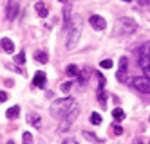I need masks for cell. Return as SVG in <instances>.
Instances as JSON below:
<instances>
[{"mask_svg": "<svg viewBox=\"0 0 150 144\" xmlns=\"http://www.w3.org/2000/svg\"><path fill=\"white\" fill-rule=\"evenodd\" d=\"M89 24H91L96 31H103V29L107 27L105 18H103V16H100V15H92V16L89 18Z\"/></svg>", "mask_w": 150, "mask_h": 144, "instance_id": "8992f818", "label": "cell"}, {"mask_svg": "<svg viewBox=\"0 0 150 144\" xmlns=\"http://www.w3.org/2000/svg\"><path fill=\"white\" fill-rule=\"evenodd\" d=\"M137 2H139V6H148L150 0H137Z\"/></svg>", "mask_w": 150, "mask_h": 144, "instance_id": "83f0119b", "label": "cell"}, {"mask_svg": "<svg viewBox=\"0 0 150 144\" xmlns=\"http://www.w3.org/2000/svg\"><path fill=\"white\" fill-rule=\"evenodd\" d=\"M91 123H92V124H101V115H100L98 112H94V114L91 115Z\"/></svg>", "mask_w": 150, "mask_h": 144, "instance_id": "e0dca14e", "label": "cell"}, {"mask_svg": "<svg viewBox=\"0 0 150 144\" xmlns=\"http://www.w3.org/2000/svg\"><path fill=\"white\" fill-rule=\"evenodd\" d=\"M15 61H16L18 65H24V61H25V54H24V52H18L16 56H15Z\"/></svg>", "mask_w": 150, "mask_h": 144, "instance_id": "d6986e66", "label": "cell"}, {"mask_svg": "<svg viewBox=\"0 0 150 144\" xmlns=\"http://www.w3.org/2000/svg\"><path fill=\"white\" fill-rule=\"evenodd\" d=\"M22 144H33V135L29 133V131H25L24 137H22Z\"/></svg>", "mask_w": 150, "mask_h": 144, "instance_id": "ac0fdd59", "label": "cell"}, {"mask_svg": "<svg viewBox=\"0 0 150 144\" xmlns=\"http://www.w3.org/2000/svg\"><path fill=\"white\" fill-rule=\"evenodd\" d=\"M100 67H101V69H112V60H103V61L100 63Z\"/></svg>", "mask_w": 150, "mask_h": 144, "instance_id": "7402d4cb", "label": "cell"}, {"mask_svg": "<svg viewBox=\"0 0 150 144\" xmlns=\"http://www.w3.org/2000/svg\"><path fill=\"white\" fill-rule=\"evenodd\" d=\"M83 135L87 137V139H91V140H94V142H101V140H103V139H98L94 133H89V131H83Z\"/></svg>", "mask_w": 150, "mask_h": 144, "instance_id": "44dd1931", "label": "cell"}, {"mask_svg": "<svg viewBox=\"0 0 150 144\" xmlns=\"http://www.w3.org/2000/svg\"><path fill=\"white\" fill-rule=\"evenodd\" d=\"M127 65H128V60H127L125 56H123V58H120V70H128Z\"/></svg>", "mask_w": 150, "mask_h": 144, "instance_id": "ffe728a7", "label": "cell"}, {"mask_svg": "<svg viewBox=\"0 0 150 144\" xmlns=\"http://www.w3.org/2000/svg\"><path fill=\"white\" fill-rule=\"evenodd\" d=\"M18 9H20V2L18 0H9L7 2V9H6V16L9 22H13L18 15Z\"/></svg>", "mask_w": 150, "mask_h": 144, "instance_id": "5b68a950", "label": "cell"}, {"mask_svg": "<svg viewBox=\"0 0 150 144\" xmlns=\"http://www.w3.org/2000/svg\"><path fill=\"white\" fill-rule=\"evenodd\" d=\"M123 2H132V0H123Z\"/></svg>", "mask_w": 150, "mask_h": 144, "instance_id": "1f68e13d", "label": "cell"}, {"mask_svg": "<svg viewBox=\"0 0 150 144\" xmlns=\"http://www.w3.org/2000/svg\"><path fill=\"white\" fill-rule=\"evenodd\" d=\"M112 133H116V135H121V133H123V128H121L120 124H114V126H112Z\"/></svg>", "mask_w": 150, "mask_h": 144, "instance_id": "603a6c76", "label": "cell"}, {"mask_svg": "<svg viewBox=\"0 0 150 144\" xmlns=\"http://www.w3.org/2000/svg\"><path fill=\"white\" fill-rule=\"evenodd\" d=\"M145 51H146V52L150 54V41H148V43H146V45H145Z\"/></svg>", "mask_w": 150, "mask_h": 144, "instance_id": "f546056e", "label": "cell"}, {"mask_svg": "<svg viewBox=\"0 0 150 144\" xmlns=\"http://www.w3.org/2000/svg\"><path fill=\"white\" fill-rule=\"evenodd\" d=\"M35 9H36V13H38V16H42V18H45V16L49 15V9H47V6H45L44 2H36Z\"/></svg>", "mask_w": 150, "mask_h": 144, "instance_id": "30bf717a", "label": "cell"}, {"mask_svg": "<svg viewBox=\"0 0 150 144\" xmlns=\"http://www.w3.org/2000/svg\"><path fill=\"white\" fill-rule=\"evenodd\" d=\"M72 24V20H71V4H65V7H63V27L69 29Z\"/></svg>", "mask_w": 150, "mask_h": 144, "instance_id": "ba28073f", "label": "cell"}, {"mask_svg": "<svg viewBox=\"0 0 150 144\" xmlns=\"http://www.w3.org/2000/svg\"><path fill=\"white\" fill-rule=\"evenodd\" d=\"M130 83H132V86L136 88L137 92L150 94V79H148V77H132Z\"/></svg>", "mask_w": 150, "mask_h": 144, "instance_id": "277c9868", "label": "cell"}, {"mask_svg": "<svg viewBox=\"0 0 150 144\" xmlns=\"http://www.w3.org/2000/svg\"><path fill=\"white\" fill-rule=\"evenodd\" d=\"M33 81H35V86L44 88V86H45V74L42 72V70H38V72L35 74V77H33Z\"/></svg>", "mask_w": 150, "mask_h": 144, "instance_id": "9c48e42d", "label": "cell"}, {"mask_svg": "<svg viewBox=\"0 0 150 144\" xmlns=\"http://www.w3.org/2000/svg\"><path fill=\"white\" fill-rule=\"evenodd\" d=\"M58 2H67V0H58Z\"/></svg>", "mask_w": 150, "mask_h": 144, "instance_id": "d6a6232c", "label": "cell"}, {"mask_svg": "<svg viewBox=\"0 0 150 144\" xmlns=\"http://www.w3.org/2000/svg\"><path fill=\"white\" fill-rule=\"evenodd\" d=\"M137 61H139V67L143 69L145 76L150 79V54L145 51V47H141L137 51Z\"/></svg>", "mask_w": 150, "mask_h": 144, "instance_id": "3957f363", "label": "cell"}, {"mask_svg": "<svg viewBox=\"0 0 150 144\" xmlns=\"http://www.w3.org/2000/svg\"><path fill=\"white\" fill-rule=\"evenodd\" d=\"M72 83H74V81H67V83H63V85H62V90H63V92H69V88L72 86Z\"/></svg>", "mask_w": 150, "mask_h": 144, "instance_id": "d4e9b609", "label": "cell"}, {"mask_svg": "<svg viewBox=\"0 0 150 144\" xmlns=\"http://www.w3.org/2000/svg\"><path fill=\"white\" fill-rule=\"evenodd\" d=\"M27 123L33 124L35 128H40V126H42V119H40V115H38L36 112H29V114H27Z\"/></svg>", "mask_w": 150, "mask_h": 144, "instance_id": "52a82bcc", "label": "cell"}, {"mask_svg": "<svg viewBox=\"0 0 150 144\" xmlns=\"http://www.w3.org/2000/svg\"><path fill=\"white\" fill-rule=\"evenodd\" d=\"M105 99H107V94L103 90H98V101L100 103H105Z\"/></svg>", "mask_w": 150, "mask_h": 144, "instance_id": "cb8c5ba5", "label": "cell"}, {"mask_svg": "<svg viewBox=\"0 0 150 144\" xmlns=\"http://www.w3.org/2000/svg\"><path fill=\"white\" fill-rule=\"evenodd\" d=\"M7 144H15V142H13V140H9V142H7Z\"/></svg>", "mask_w": 150, "mask_h": 144, "instance_id": "4dcf8cb0", "label": "cell"}, {"mask_svg": "<svg viewBox=\"0 0 150 144\" xmlns=\"http://www.w3.org/2000/svg\"><path fill=\"white\" fill-rule=\"evenodd\" d=\"M148 144H150V142H148Z\"/></svg>", "mask_w": 150, "mask_h": 144, "instance_id": "836d02e7", "label": "cell"}, {"mask_svg": "<svg viewBox=\"0 0 150 144\" xmlns=\"http://www.w3.org/2000/svg\"><path fill=\"white\" fill-rule=\"evenodd\" d=\"M74 106H76V103H74L72 97H62V99L52 101L49 110H51L52 117H56V119H65V117L72 112Z\"/></svg>", "mask_w": 150, "mask_h": 144, "instance_id": "6da1fadb", "label": "cell"}, {"mask_svg": "<svg viewBox=\"0 0 150 144\" xmlns=\"http://www.w3.org/2000/svg\"><path fill=\"white\" fill-rule=\"evenodd\" d=\"M20 115V108L18 106H11V108H7V112H6V117L7 119H15Z\"/></svg>", "mask_w": 150, "mask_h": 144, "instance_id": "9a60e30c", "label": "cell"}, {"mask_svg": "<svg viewBox=\"0 0 150 144\" xmlns=\"http://www.w3.org/2000/svg\"><path fill=\"white\" fill-rule=\"evenodd\" d=\"M137 29V24L132 20V18H128V16H123L116 22V27H114V32L117 36H128V34H132V32H136Z\"/></svg>", "mask_w": 150, "mask_h": 144, "instance_id": "7a4b0ae2", "label": "cell"}, {"mask_svg": "<svg viewBox=\"0 0 150 144\" xmlns=\"http://www.w3.org/2000/svg\"><path fill=\"white\" fill-rule=\"evenodd\" d=\"M62 144H78V142L74 140V139H65V140H63Z\"/></svg>", "mask_w": 150, "mask_h": 144, "instance_id": "4316f807", "label": "cell"}, {"mask_svg": "<svg viewBox=\"0 0 150 144\" xmlns=\"http://www.w3.org/2000/svg\"><path fill=\"white\" fill-rule=\"evenodd\" d=\"M78 34H80V29L72 31V34H71V38H69V41H67V49H72L74 45H76V41H78Z\"/></svg>", "mask_w": 150, "mask_h": 144, "instance_id": "4fadbf2b", "label": "cell"}, {"mask_svg": "<svg viewBox=\"0 0 150 144\" xmlns=\"http://www.w3.org/2000/svg\"><path fill=\"white\" fill-rule=\"evenodd\" d=\"M65 74H67L69 77H78V74H80V69L76 67V65H67Z\"/></svg>", "mask_w": 150, "mask_h": 144, "instance_id": "7c38bea8", "label": "cell"}, {"mask_svg": "<svg viewBox=\"0 0 150 144\" xmlns=\"http://www.w3.org/2000/svg\"><path fill=\"white\" fill-rule=\"evenodd\" d=\"M134 144H145V142H143V139H136V140H134Z\"/></svg>", "mask_w": 150, "mask_h": 144, "instance_id": "f1b7e54d", "label": "cell"}, {"mask_svg": "<svg viewBox=\"0 0 150 144\" xmlns=\"http://www.w3.org/2000/svg\"><path fill=\"white\" fill-rule=\"evenodd\" d=\"M112 117H114L116 121H123V119H125V112H123L121 108H114V110H112Z\"/></svg>", "mask_w": 150, "mask_h": 144, "instance_id": "2e32d148", "label": "cell"}, {"mask_svg": "<svg viewBox=\"0 0 150 144\" xmlns=\"http://www.w3.org/2000/svg\"><path fill=\"white\" fill-rule=\"evenodd\" d=\"M7 97H9V96H7L6 92H0V103H4V101H7Z\"/></svg>", "mask_w": 150, "mask_h": 144, "instance_id": "484cf974", "label": "cell"}, {"mask_svg": "<svg viewBox=\"0 0 150 144\" xmlns=\"http://www.w3.org/2000/svg\"><path fill=\"white\" fill-rule=\"evenodd\" d=\"M35 60L45 65V63L49 61V56H47V52H44V51H38V52H35Z\"/></svg>", "mask_w": 150, "mask_h": 144, "instance_id": "5bb4252c", "label": "cell"}, {"mask_svg": "<svg viewBox=\"0 0 150 144\" xmlns=\"http://www.w3.org/2000/svg\"><path fill=\"white\" fill-rule=\"evenodd\" d=\"M0 47H2L6 52H13L15 51V45H13V41L9 38H2V40H0Z\"/></svg>", "mask_w": 150, "mask_h": 144, "instance_id": "8fae6325", "label": "cell"}]
</instances>
